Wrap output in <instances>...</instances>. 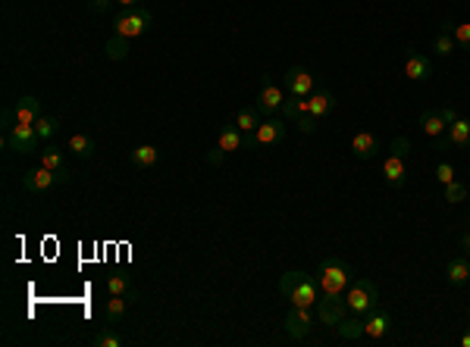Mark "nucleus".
<instances>
[{
	"label": "nucleus",
	"instance_id": "f257e3e1",
	"mask_svg": "<svg viewBox=\"0 0 470 347\" xmlns=\"http://www.w3.org/2000/svg\"><path fill=\"white\" fill-rule=\"evenodd\" d=\"M279 291L292 306H317V300H320L317 278L307 276V272H298V269L286 272L279 278Z\"/></svg>",
	"mask_w": 470,
	"mask_h": 347
},
{
	"label": "nucleus",
	"instance_id": "f03ea898",
	"mask_svg": "<svg viewBox=\"0 0 470 347\" xmlns=\"http://www.w3.org/2000/svg\"><path fill=\"white\" fill-rule=\"evenodd\" d=\"M317 285H320V295H329V297H342L351 285V266L345 260H335V257H326L320 260L317 266Z\"/></svg>",
	"mask_w": 470,
	"mask_h": 347
},
{
	"label": "nucleus",
	"instance_id": "7ed1b4c3",
	"mask_svg": "<svg viewBox=\"0 0 470 347\" xmlns=\"http://www.w3.org/2000/svg\"><path fill=\"white\" fill-rule=\"evenodd\" d=\"M345 300H348V310L364 316L373 306H380V288H376V282H370V278H358V282L348 285Z\"/></svg>",
	"mask_w": 470,
	"mask_h": 347
},
{
	"label": "nucleus",
	"instance_id": "20e7f679",
	"mask_svg": "<svg viewBox=\"0 0 470 347\" xmlns=\"http://www.w3.org/2000/svg\"><path fill=\"white\" fill-rule=\"evenodd\" d=\"M151 22H154V16L147 10H123L116 16V22H113V35H123V38H138V35H145L147 29H151Z\"/></svg>",
	"mask_w": 470,
	"mask_h": 347
},
{
	"label": "nucleus",
	"instance_id": "39448f33",
	"mask_svg": "<svg viewBox=\"0 0 470 347\" xmlns=\"http://www.w3.org/2000/svg\"><path fill=\"white\" fill-rule=\"evenodd\" d=\"M6 150L22 153V157H29V153H41V138H38L35 125H22V122L13 125V129L6 132Z\"/></svg>",
	"mask_w": 470,
	"mask_h": 347
},
{
	"label": "nucleus",
	"instance_id": "423d86ee",
	"mask_svg": "<svg viewBox=\"0 0 470 347\" xmlns=\"http://www.w3.org/2000/svg\"><path fill=\"white\" fill-rule=\"evenodd\" d=\"M314 323H317V313H314V306H292V310L286 313V335L292 338V341H304L307 335H311Z\"/></svg>",
	"mask_w": 470,
	"mask_h": 347
},
{
	"label": "nucleus",
	"instance_id": "0eeeda50",
	"mask_svg": "<svg viewBox=\"0 0 470 347\" xmlns=\"http://www.w3.org/2000/svg\"><path fill=\"white\" fill-rule=\"evenodd\" d=\"M314 313H317V319H320V325H339L342 319L348 316V300H345V295L342 297H329V295H320V300H317V306H314Z\"/></svg>",
	"mask_w": 470,
	"mask_h": 347
},
{
	"label": "nucleus",
	"instance_id": "6e6552de",
	"mask_svg": "<svg viewBox=\"0 0 470 347\" xmlns=\"http://www.w3.org/2000/svg\"><path fill=\"white\" fill-rule=\"evenodd\" d=\"M282 138H286V122H282L279 116H267L264 122L257 125V132H254V135H248V144L273 148V144H279Z\"/></svg>",
	"mask_w": 470,
	"mask_h": 347
},
{
	"label": "nucleus",
	"instance_id": "1a4fd4ad",
	"mask_svg": "<svg viewBox=\"0 0 470 347\" xmlns=\"http://www.w3.org/2000/svg\"><path fill=\"white\" fill-rule=\"evenodd\" d=\"M282 104H286L282 88H276L270 78H264V82H260V91H257V104H254L260 110V116H276L282 110Z\"/></svg>",
	"mask_w": 470,
	"mask_h": 347
},
{
	"label": "nucleus",
	"instance_id": "9d476101",
	"mask_svg": "<svg viewBox=\"0 0 470 347\" xmlns=\"http://www.w3.org/2000/svg\"><path fill=\"white\" fill-rule=\"evenodd\" d=\"M286 91L292 97H311L314 91V76L304 69V66H292V69L286 72Z\"/></svg>",
	"mask_w": 470,
	"mask_h": 347
},
{
	"label": "nucleus",
	"instance_id": "9b49d317",
	"mask_svg": "<svg viewBox=\"0 0 470 347\" xmlns=\"http://www.w3.org/2000/svg\"><path fill=\"white\" fill-rule=\"evenodd\" d=\"M389 329H392V316H389V310H380V306H373L370 313H364V338H370V341H380V338H386Z\"/></svg>",
	"mask_w": 470,
	"mask_h": 347
},
{
	"label": "nucleus",
	"instance_id": "f8f14e48",
	"mask_svg": "<svg viewBox=\"0 0 470 347\" xmlns=\"http://www.w3.org/2000/svg\"><path fill=\"white\" fill-rule=\"evenodd\" d=\"M53 185H60L57 172L44 169V166H38V169H32V172L22 176V188L29 191V194H44V191H51Z\"/></svg>",
	"mask_w": 470,
	"mask_h": 347
},
{
	"label": "nucleus",
	"instance_id": "ddd939ff",
	"mask_svg": "<svg viewBox=\"0 0 470 347\" xmlns=\"http://www.w3.org/2000/svg\"><path fill=\"white\" fill-rule=\"evenodd\" d=\"M405 76L411 78V82H427V78L433 76V63H429L420 50L408 48V53H405Z\"/></svg>",
	"mask_w": 470,
	"mask_h": 347
},
{
	"label": "nucleus",
	"instance_id": "4468645a",
	"mask_svg": "<svg viewBox=\"0 0 470 347\" xmlns=\"http://www.w3.org/2000/svg\"><path fill=\"white\" fill-rule=\"evenodd\" d=\"M13 116H16V122H22V125H35L38 119L44 116L41 100L32 97V94H22L16 104H13Z\"/></svg>",
	"mask_w": 470,
	"mask_h": 347
},
{
	"label": "nucleus",
	"instance_id": "2eb2a0df",
	"mask_svg": "<svg viewBox=\"0 0 470 347\" xmlns=\"http://www.w3.org/2000/svg\"><path fill=\"white\" fill-rule=\"evenodd\" d=\"M382 178H386L392 188H401V185L408 182V166H405V157H395V153H389L386 163H382Z\"/></svg>",
	"mask_w": 470,
	"mask_h": 347
},
{
	"label": "nucleus",
	"instance_id": "dca6fc26",
	"mask_svg": "<svg viewBox=\"0 0 470 347\" xmlns=\"http://www.w3.org/2000/svg\"><path fill=\"white\" fill-rule=\"evenodd\" d=\"M38 157H41V166H44V169L57 172L60 185H63V182H69V172H66V163H63V150H60V148H53V144H44V150L38 153Z\"/></svg>",
	"mask_w": 470,
	"mask_h": 347
},
{
	"label": "nucleus",
	"instance_id": "f3484780",
	"mask_svg": "<svg viewBox=\"0 0 470 347\" xmlns=\"http://www.w3.org/2000/svg\"><path fill=\"white\" fill-rule=\"evenodd\" d=\"M376 150H380V141H376L373 132H358V135L351 138V153L358 160H373Z\"/></svg>",
	"mask_w": 470,
	"mask_h": 347
},
{
	"label": "nucleus",
	"instance_id": "a211bd4d",
	"mask_svg": "<svg viewBox=\"0 0 470 347\" xmlns=\"http://www.w3.org/2000/svg\"><path fill=\"white\" fill-rule=\"evenodd\" d=\"M220 150H226V153H235V150H241V148H248V135L239 129V125H226L223 132H220V144H217Z\"/></svg>",
	"mask_w": 470,
	"mask_h": 347
},
{
	"label": "nucleus",
	"instance_id": "6ab92c4d",
	"mask_svg": "<svg viewBox=\"0 0 470 347\" xmlns=\"http://www.w3.org/2000/svg\"><path fill=\"white\" fill-rule=\"evenodd\" d=\"M333 106H335V94L333 91H314L311 97H307V113H311L314 119H323L333 113Z\"/></svg>",
	"mask_w": 470,
	"mask_h": 347
},
{
	"label": "nucleus",
	"instance_id": "aec40b11",
	"mask_svg": "<svg viewBox=\"0 0 470 347\" xmlns=\"http://www.w3.org/2000/svg\"><path fill=\"white\" fill-rule=\"evenodd\" d=\"M420 129H423V135H429L436 141V138H442L448 132V125L439 110H427V113H420Z\"/></svg>",
	"mask_w": 470,
	"mask_h": 347
},
{
	"label": "nucleus",
	"instance_id": "412c9836",
	"mask_svg": "<svg viewBox=\"0 0 470 347\" xmlns=\"http://www.w3.org/2000/svg\"><path fill=\"white\" fill-rule=\"evenodd\" d=\"M445 278L452 285H467L470 282V257H452V260H448Z\"/></svg>",
	"mask_w": 470,
	"mask_h": 347
},
{
	"label": "nucleus",
	"instance_id": "4be33fe9",
	"mask_svg": "<svg viewBox=\"0 0 470 347\" xmlns=\"http://www.w3.org/2000/svg\"><path fill=\"white\" fill-rule=\"evenodd\" d=\"M129 295H110V300H107V306H104V319H107V325H116L119 319L126 316V310H129Z\"/></svg>",
	"mask_w": 470,
	"mask_h": 347
},
{
	"label": "nucleus",
	"instance_id": "5701e85b",
	"mask_svg": "<svg viewBox=\"0 0 470 347\" xmlns=\"http://www.w3.org/2000/svg\"><path fill=\"white\" fill-rule=\"evenodd\" d=\"M445 138H448V144L452 148H470V119H455L452 125H448V132H445Z\"/></svg>",
	"mask_w": 470,
	"mask_h": 347
},
{
	"label": "nucleus",
	"instance_id": "b1692460",
	"mask_svg": "<svg viewBox=\"0 0 470 347\" xmlns=\"http://www.w3.org/2000/svg\"><path fill=\"white\" fill-rule=\"evenodd\" d=\"M335 332H339V338H345V341H358V338H364V319H361V313L345 316L339 325H335Z\"/></svg>",
	"mask_w": 470,
	"mask_h": 347
},
{
	"label": "nucleus",
	"instance_id": "393cba45",
	"mask_svg": "<svg viewBox=\"0 0 470 347\" xmlns=\"http://www.w3.org/2000/svg\"><path fill=\"white\" fill-rule=\"evenodd\" d=\"M260 122H264V119H260V110H257V106H241V110L235 113V125H239L245 135H254Z\"/></svg>",
	"mask_w": 470,
	"mask_h": 347
},
{
	"label": "nucleus",
	"instance_id": "a878e982",
	"mask_svg": "<svg viewBox=\"0 0 470 347\" xmlns=\"http://www.w3.org/2000/svg\"><path fill=\"white\" fill-rule=\"evenodd\" d=\"M157 160H160V150L154 144H138L132 150V166L135 169H151V166H157Z\"/></svg>",
	"mask_w": 470,
	"mask_h": 347
},
{
	"label": "nucleus",
	"instance_id": "bb28decb",
	"mask_svg": "<svg viewBox=\"0 0 470 347\" xmlns=\"http://www.w3.org/2000/svg\"><path fill=\"white\" fill-rule=\"evenodd\" d=\"M69 153L72 157H79V160H91L94 157V138H88V135H72L69 138Z\"/></svg>",
	"mask_w": 470,
	"mask_h": 347
},
{
	"label": "nucleus",
	"instance_id": "cd10ccee",
	"mask_svg": "<svg viewBox=\"0 0 470 347\" xmlns=\"http://www.w3.org/2000/svg\"><path fill=\"white\" fill-rule=\"evenodd\" d=\"M107 59H113V63H119V59H126L129 57V38H123V35H113L110 41H107Z\"/></svg>",
	"mask_w": 470,
	"mask_h": 347
},
{
	"label": "nucleus",
	"instance_id": "c85d7f7f",
	"mask_svg": "<svg viewBox=\"0 0 470 347\" xmlns=\"http://www.w3.org/2000/svg\"><path fill=\"white\" fill-rule=\"evenodd\" d=\"M455 48H458V44H455V35H452V31L442 29L439 35L433 38V50L439 53V57H448V53H455Z\"/></svg>",
	"mask_w": 470,
	"mask_h": 347
},
{
	"label": "nucleus",
	"instance_id": "c756f323",
	"mask_svg": "<svg viewBox=\"0 0 470 347\" xmlns=\"http://www.w3.org/2000/svg\"><path fill=\"white\" fill-rule=\"evenodd\" d=\"M279 113H282L286 119H298L301 113H307V97H292V94H288V100L282 104Z\"/></svg>",
	"mask_w": 470,
	"mask_h": 347
},
{
	"label": "nucleus",
	"instance_id": "7c9ffc66",
	"mask_svg": "<svg viewBox=\"0 0 470 347\" xmlns=\"http://www.w3.org/2000/svg\"><path fill=\"white\" fill-rule=\"evenodd\" d=\"M94 347H123V338L113 332V325H104V329L94 335Z\"/></svg>",
	"mask_w": 470,
	"mask_h": 347
},
{
	"label": "nucleus",
	"instance_id": "2f4dec72",
	"mask_svg": "<svg viewBox=\"0 0 470 347\" xmlns=\"http://www.w3.org/2000/svg\"><path fill=\"white\" fill-rule=\"evenodd\" d=\"M35 132H38V138H41V141H51V138L60 132V122L53 116H41L35 122Z\"/></svg>",
	"mask_w": 470,
	"mask_h": 347
},
{
	"label": "nucleus",
	"instance_id": "473e14b6",
	"mask_svg": "<svg viewBox=\"0 0 470 347\" xmlns=\"http://www.w3.org/2000/svg\"><path fill=\"white\" fill-rule=\"evenodd\" d=\"M107 291H110V295H135L129 276H110L107 278Z\"/></svg>",
	"mask_w": 470,
	"mask_h": 347
},
{
	"label": "nucleus",
	"instance_id": "72a5a7b5",
	"mask_svg": "<svg viewBox=\"0 0 470 347\" xmlns=\"http://www.w3.org/2000/svg\"><path fill=\"white\" fill-rule=\"evenodd\" d=\"M452 35H455V44H458V48L470 50V22H455Z\"/></svg>",
	"mask_w": 470,
	"mask_h": 347
},
{
	"label": "nucleus",
	"instance_id": "f704fd0d",
	"mask_svg": "<svg viewBox=\"0 0 470 347\" xmlns=\"http://www.w3.org/2000/svg\"><path fill=\"white\" fill-rule=\"evenodd\" d=\"M464 197H467V188L461 182H448L445 185V200H448V204H461Z\"/></svg>",
	"mask_w": 470,
	"mask_h": 347
},
{
	"label": "nucleus",
	"instance_id": "c9c22d12",
	"mask_svg": "<svg viewBox=\"0 0 470 347\" xmlns=\"http://www.w3.org/2000/svg\"><path fill=\"white\" fill-rule=\"evenodd\" d=\"M317 122H320V119H314L311 113H301V116L295 119V125H298L301 135H314V132H317Z\"/></svg>",
	"mask_w": 470,
	"mask_h": 347
},
{
	"label": "nucleus",
	"instance_id": "e433bc0d",
	"mask_svg": "<svg viewBox=\"0 0 470 347\" xmlns=\"http://www.w3.org/2000/svg\"><path fill=\"white\" fill-rule=\"evenodd\" d=\"M436 178H439V185L455 182V166L452 163H439V166H436Z\"/></svg>",
	"mask_w": 470,
	"mask_h": 347
},
{
	"label": "nucleus",
	"instance_id": "4c0bfd02",
	"mask_svg": "<svg viewBox=\"0 0 470 347\" xmlns=\"http://www.w3.org/2000/svg\"><path fill=\"white\" fill-rule=\"evenodd\" d=\"M389 150H392L395 157H408V153H411V141H408V138H395V141L389 144Z\"/></svg>",
	"mask_w": 470,
	"mask_h": 347
},
{
	"label": "nucleus",
	"instance_id": "58836bf2",
	"mask_svg": "<svg viewBox=\"0 0 470 347\" xmlns=\"http://www.w3.org/2000/svg\"><path fill=\"white\" fill-rule=\"evenodd\" d=\"M110 3H116V0H88V10L91 13H104V10H110Z\"/></svg>",
	"mask_w": 470,
	"mask_h": 347
},
{
	"label": "nucleus",
	"instance_id": "ea45409f",
	"mask_svg": "<svg viewBox=\"0 0 470 347\" xmlns=\"http://www.w3.org/2000/svg\"><path fill=\"white\" fill-rule=\"evenodd\" d=\"M223 160H226V150H220V148H213L210 153H207V163H210V166H220Z\"/></svg>",
	"mask_w": 470,
	"mask_h": 347
},
{
	"label": "nucleus",
	"instance_id": "a19ab883",
	"mask_svg": "<svg viewBox=\"0 0 470 347\" xmlns=\"http://www.w3.org/2000/svg\"><path fill=\"white\" fill-rule=\"evenodd\" d=\"M442 119H445V125H452L455 122V119H458V113H455V106H442Z\"/></svg>",
	"mask_w": 470,
	"mask_h": 347
},
{
	"label": "nucleus",
	"instance_id": "79ce46f5",
	"mask_svg": "<svg viewBox=\"0 0 470 347\" xmlns=\"http://www.w3.org/2000/svg\"><path fill=\"white\" fill-rule=\"evenodd\" d=\"M116 3H119V10H135L138 0H116Z\"/></svg>",
	"mask_w": 470,
	"mask_h": 347
},
{
	"label": "nucleus",
	"instance_id": "37998d69",
	"mask_svg": "<svg viewBox=\"0 0 470 347\" xmlns=\"http://www.w3.org/2000/svg\"><path fill=\"white\" fill-rule=\"evenodd\" d=\"M461 248H464V250H467V257H470V232H467L464 238H461Z\"/></svg>",
	"mask_w": 470,
	"mask_h": 347
},
{
	"label": "nucleus",
	"instance_id": "c03bdc74",
	"mask_svg": "<svg viewBox=\"0 0 470 347\" xmlns=\"http://www.w3.org/2000/svg\"><path fill=\"white\" fill-rule=\"evenodd\" d=\"M458 344H461V347H470V332H464V335H461Z\"/></svg>",
	"mask_w": 470,
	"mask_h": 347
}]
</instances>
